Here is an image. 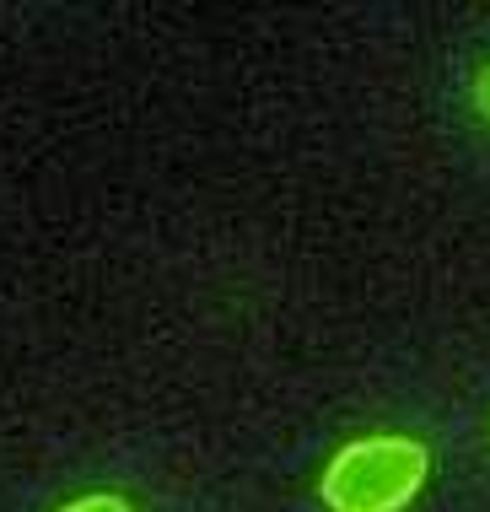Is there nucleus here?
Masks as SVG:
<instances>
[{
  "label": "nucleus",
  "mask_w": 490,
  "mask_h": 512,
  "mask_svg": "<svg viewBox=\"0 0 490 512\" xmlns=\"http://www.w3.org/2000/svg\"><path fill=\"white\" fill-rule=\"evenodd\" d=\"M431 453L426 442L383 432V437H356L324 464L318 496L329 512H404L426 491Z\"/></svg>",
  "instance_id": "nucleus-1"
},
{
  "label": "nucleus",
  "mask_w": 490,
  "mask_h": 512,
  "mask_svg": "<svg viewBox=\"0 0 490 512\" xmlns=\"http://www.w3.org/2000/svg\"><path fill=\"white\" fill-rule=\"evenodd\" d=\"M60 512H130V502L114 491H87V496H76V502H65Z\"/></svg>",
  "instance_id": "nucleus-2"
},
{
  "label": "nucleus",
  "mask_w": 490,
  "mask_h": 512,
  "mask_svg": "<svg viewBox=\"0 0 490 512\" xmlns=\"http://www.w3.org/2000/svg\"><path fill=\"white\" fill-rule=\"evenodd\" d=\"M474 108H480V114L490 119V65H485L480 76H474Z\"/></svg>",
  "instance_id": "nucleus-3"
}]
</instances>
